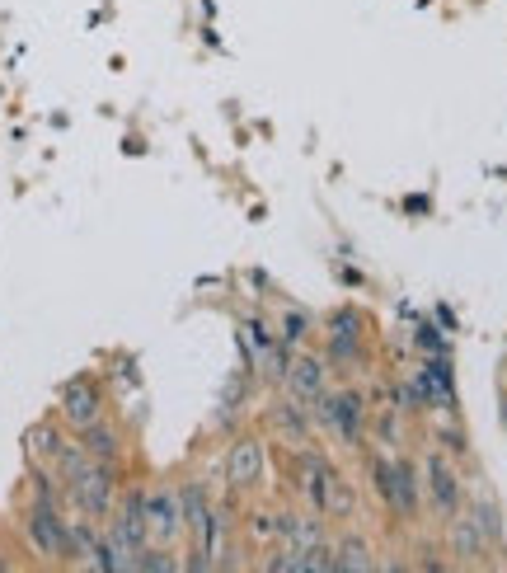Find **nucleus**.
Here are the masks:
<instances>
[{
    "label": "nucleus",
    "instance_id": "39448f33",
    "mask_svg": "<svg viewBox=\"0 0 507 573\" xmlns=\"http://www.w3.org/2000/svg\"><path fill=\"white\" fill-rule=\"evenodd\" d=\"M108 541H113V550H118V555L127 559V569H132L137 550H146V541H151V527H146V494H127L123 498V508L113 512Z\"/></svg>",
    "mask_w": 507,
    "mask_h": 573
},
{
    "label": "nucleus",
    "instance_id": "f03ea898",
    "mask_svg": "<svg viewBox=\"0 0 507 573\" xmlns=\"http://www.w3.org/2000/svg\"><path fill=\"white\" fill-rule=\"evenodd\" d=\"M306 409H310V419L320 423L338 447H362V433H367V400H362L357 390H338V395L324 390L320 400L306 404Z\"/></svg>",
    "mask_w": 507,
    "mask_h": 573
},
{
    "label": "nucleus",
    "instance_id": "ddd939ff",
    "mask_svg": "<svg viewBox=\"0 0 507 573\" xmlns=\"http://www.w3.org/2000/svg\"><path fill=\"white\" fill-rule=\"evenodd\" d=\"M306 404H287V400H277V404H268V423H273L277 433H287L296 442V447H310V419L301 414Z\"/></svg>",
    "mask_w": 507,
    "mask_h": 573
},
{
    "label": "nucleus",
    "instance_id": "1a4fd4ad",
    "mask_svg": "<svg viewBox=\"0 0 507 573\" xmlns=\"http://www.w3.org/2000/svg\"><path fill=\"white\" fill-rule=\"evenodd\" d=\"M146 527H151L155 545L179 541V531H184V503H179L174 489H155V494H146Z\"/></svg>",
    "mask_w": 507,
    "mask_h": 573
},
{
    "label": "nucleus",
    "instance_id": "f8f14e48",
    "mask_svg": "<svg viewBox=\"0 0 507 573\" xmlns=\"http://www.w3.org/2000/svg\"><path fill=\"white\" fill-rule=\"evenodd\" d=\"M80 447H85V456L99 465H118V456H123V437H118V428L104 419H94L90 428H80Z\"/></svg>",
    "mask_w": 507,
    "mask_h": 573
},
{
    "label": "nucleus",
    "instance_id": "0eeeda50",
    "mask_svg": "<svg viewBox=\"0 0 507 573\" xmlns=\"http://www.w3.org/2000/svg\"><path fill=\"white\" fill-rule=\"evenodd\" d=\"M263 475H268V451H263L259 437H240L226 456V484H231L235 494H249V489H259Z\"/></svg>",
    "mask_w": 507,
    "mask_h": 573
},
{
    "label": "nucleus",
    "instance_id": "7ed1b4c3",
    "mask_svg": "<svg viewBox=\"0 0 507 573\" xmlns=\"http://www.w3.org/2000/svg\"><path fill=\"white\" fill-rule=\"evenodd\" d=\"M376 489H381L385 508L404 517V522H414L418 508H423V480H418V470L404 456L395 461H376Z\"/></svg>",
    "mask_w": 507,
    "mask_h": 573
},
{
    "label": "nucleus",
    "instance_id": "6e6552de",
    "mask_svg": "<svg viewBox=\"0 0 507 573\" xmlns=\"http://www.w3.org/2000/svg\"><path fill=\"white\" fill-rule=\"evenodd\" d=\"M282 386H287V395H292L296 404H315L329 390V362L315 353H301L292 357V367H287V376H282Z\"/></svg>",
    "mask_w": 507,
    "mask_h": 573
},
{
    "label": "nucleus",
    "instance_id": "f257e3e1",
    "mask_svg": "<svg viewBox=\"0 0 507 573\" xmlns=\"http://www.w3.org/2000/svg\"><path fill=\"white\" fill-rule=\"evenodd\" d=\"M62 489H66V498L76 503L80 517H90V522L108 517V512H113V503H118V480H113V465H99V461H90V456L66 470Z\"/></svg>",
    "mask_w": 507,
    "mask_h": 573
},
{
    "label": "nucleus",
    "instance_id": "4468645a",
    "mask_svg": "<svg viewBox=\"0 0 507 573\" xmlns=\"http://www.w3.org/2000/svg\"><path fill=\"white\" fill-rule=\"evenodd\" d=\"M376 569V559H371V545L362 536H343L334 545V573H367Z\"/></svg>",
    "mask_w": 507,
    "mask_h": 573
},
{
    "label": "nucleus",
    "instance_id": "423d86ee",
    "mask_svg": "<svg viewBox=\"0 0 507 573\" xmlns=\"http://www.w3.org/2000/svg\"><path fill=\"white\" fill-rule=\"evenodd\" d=\"M423 489H428V503L442 522L461 512V475L451 470V461H446L442 451H432L428 461H423Z\"/></svg>",
    "mask_w": 507,
    "mask_h": 573
},
{
    "label": "nucleus",
    "instance_id": "f3484780",
    "mask_svg": "<svg viewBox=\"0 0 507 573\" xmlns=\"http://www.w3.org/2000/svg\"><path fill=\"white\" fill-rule=\"evenodd\" d=\"M470 512H475L479 531H484L489 541H498V531H503V527H498V508H493V503H475V508H470Z\"/></svg>",
    "mask_w": 507,
    "mask_h": 573
},
{
    "label": "nucleus",
    "instance_id": "dca6fc26",
    "mask_svg": "<svg viewBox=\"0 0 507 573\" xmlns=\"http://www.w3.org/2000/svg\"><path fill=\"white\" fill-rule=\"evenodd\" d=\"M376 437H381L385 451H400V414L390 409V414H381V423H376Z\"/></svg>",
    "mask_w": 507,
    "mask_h": 573
},
{
    "label": "nucleus",
    "instance_id": "9b49d317",
    "mask_svg": "<svg viewBox=\"0 0 507 573\" xmlns=\"http://www.w3.org/2000/svg\"><path fill=\"white\" fill-rule=\"evenodd\" d=\"M446 527H451V555L461 559V564H479V559H484L489 536L479 531L475 512H456V517H446Z\"/></svg>",
    "mask_w": 507,
    "mask_h": 573
},
{
    "label": "nucleus",
    "instance_id": "2eb2a0df",
    "mask_svg": "<svg viewBox=\"0 0 507 573\" xmlns=\"http://www.w3.org/2000/svg\"><path fill=\"white\" fill-rule=\"evenodd\" d=\"M24 447H29L33 465H52V461H57V451L66 447V437L57 433V428H47V423H38V428H29V437H24Z\"/></svg>",
    "mask_w": 507,
    "mask_h": 573
},
{
    "label": "nucleus",
    "instance_id": "20e7f679",
    "mask_svg": "<svg viewBox=\"0 0 507 573\" xmlns=\"http://www.w3.org/2000/svg\"><path fill=\"white\" fill-rule=\"evenodd\" d=\"M24 531H29L33 550H38L43 559H66L71 555V522L57 512V503L33 498L29 512H24Z\"/></svg>",
    "mask_w": 507,
    "mask_h": 573
},
{
    "label": "nucleus",
    "instance_id": "a211bd4d",
    "mask_svg": "<svg viewBox=\"0 0 507 573\" xmlns=\"http://www.w3.org/2000/svg\"><path fill=\"white\" fill-rule=\"evenodd\" d=\"M301 334H306V315H301V310H292V315L282 320V334H277V339L296 348V343H301Z\"/></svg>",
    "mask_w": 507,
    "mask_h": 573
},
{
    "label": "nucleus",
    "instance_id": "9d476101",
    "mask_svg": "<svg viewBox=\"0 0 507 573\" xmlns=\"http://www.w3.org/2000/svg\"><path fill=\"white\" fill-rule=\"evenodd\" d=\"M62 419L71 423V428H90L94 419H104V390L94 386V381H85V376H76V381H66L62 386Z\"/></svg>",
    "mask_w": 507,
    "mask_h": 573
}]
</instances>
